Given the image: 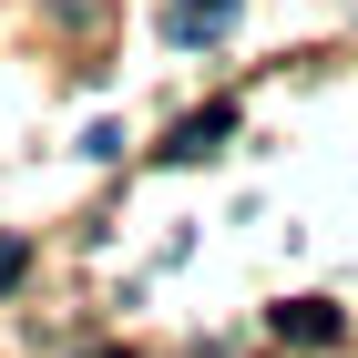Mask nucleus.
I'll list each match as a JSON object with an SVG mask.
<instances>
[{
    "label": "nucleus",
    "instance_id": "7ed1b4c3",
    "mask_svg": "<svg viewBox=\"0 0 358 358\" xmlns=\"http://www.w3.org/2000/svg\"><path fill=\"white\" fill-rule=\"evenodd\" d=\"M276 328H287V338H338V307H287Z\"/></svg>",
    "mask_w": 358,
    "mask_h": 358
},
{
    "label": "nucleus",
    "instance_id": "f03ea898",
    "mask_svg": "<svg viewBox=\"0 0 358 358\" xmlns=\"http://www.w3.org/2000/svg\"><path fill=\"white\" fill-rule=\"evenodd\" d=\"M225 134H236V103H205V113H185V123L164 134V154H174V164H194V154H215Z\"/></svg>",
    "mask_w": 358,
    "mask_h": 358
},
{
    "label": "nucleus",
    "instance_id": "f257e3e1",
    "mask_svg": "<svg viewBox=\"0 0 358 358\" xmlns=\"http://www.w3.org/2000/svg\"><path fill=\"white\" fill-rule=\"evenodd\" d=\"M225 21H236V0H164V41L174 52H205Z\"/></svg>",
    "mask_w": 358,
    "mask_h": 358
}]
</instances>
